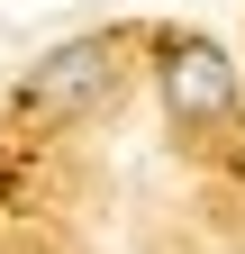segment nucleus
Returning <instances> with one entry per match:
<instances>
[{
  "instance_id": "nucleus-1",
  "label": "nucleus",
  "mask_w": 245,
  "mask_h": 254,
  "mask_svg": "<svg viewBox=\"0 0 245 254\" xmlns=\"http://www.w3.org/2000/svg\"><path fill=\"white\" fill-rule=\"evenodd\" d=\"M109 91H118V46L109 37H73V46H55L37 73H27L18 100L37 118H82L91 100H109Z\"/></svg>"
},
{
  "instance_id": "nucleus-2",
  "label": "nucleus",
  "mask_w": 245,
  "mask_h": 254,
  "mask_svg": "<svg viewBox=\"0 0 245 254\" xmlns=\"http://www.w3.org/2000/svg\"><path fill=\"white\" fill-rule=\"evenodd\" d=\"M155 82H164V109H173L182 127H227V118H236V64H227L218 46H200V37L164 46Z\"/></svg>"
}]
</instances>
